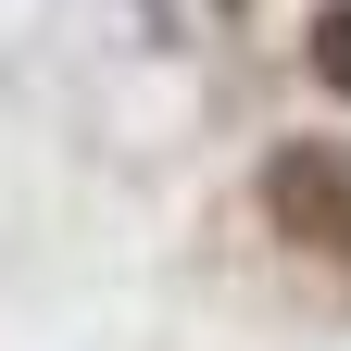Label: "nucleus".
Listing matches in <instances>:
<instances>
[{"label":"nucleus","mask_w":351,"mask_h":351,"mask_svg":"<svg viewBox=\"0 0 351 351\" xmlns=\"http://www.w3.org/2000/svg\"><path fill=\"white\" fill-rule=\"evenodd\" d=\"M263 213H276L289 251L351 263V151H276L263 163Z\"/></svg>","instance_id":"nucleus-1"},{"label":"nucleus","mask_w":351,"mask_h":351,"mask_svg":"<svg viewBox=\"0 0 351 351\" xmlns=\"http://www.w3.org/2000/svg\"><path fill=\"white\" fill-rule=\"evenodd\" d=\"M314 63H326V75L351 88V0H339V13H326V38H314Z\"/></svg>","instance_id":"nucleus-2"}]
</instances>
